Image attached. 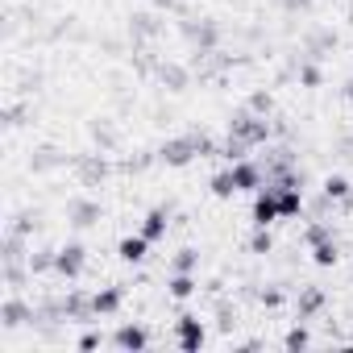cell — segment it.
I'll return each mask as SVG.
<instances>
[{"label": "cell", "instance_id": "1", "mask_svg": "<svg viewBox=\"0 0 353 353\" xmlns=\"http://www.w3.org/2000/svg\"><path fill=\"white\" fill-rule=\"evenodd\" d=\"M200 150H208V141H200V137H174V141L162 145V158H166V166H188Z\"/></svg>", "mask_w": 353, "mask_h": 353}, {"label": "cell", "instance_id": "2", "mask_svg": "<svg viewBox=\"0 0 353 353\" xmlns=\"http://www.w3.org/2000/svg\"><path fill=\"white\" fill-rule=\"evenodd\" d=\"M83 266H88V250H83L79 241H67V245L54 254V270H59L63 279H79Z\"/></svg>", "mask_w": 353, "mask_h": 353}, {"label": "cell", "instance_id": "3", "mask_svg": "<svg viewBox=\"0 0 353 353\" xmlns=\"http://www.w3.org/2000/svg\"><path fill=\"white\" fill-rule=\"evenodd\" d=\"M225 174H229V188H233V196H237V192H258V188H262V170H258L254 162H245V158H237V162H233Z\"/></svg>", "mask_w": 353, "mask_h": 353}, {"label": "cell", "instance_id": "4", "mask_svg": "<svg viewBox=\"0 0 353 353\" xmlns=\"http://www.w3.org/2000/svg\"><path fill=\"white\" fill-rule=\"evenodd\" d=\"M283 212H279V188H258L254 196V225H274Z\"/></svg>", "mask_w": 353, "mask_h": 353}, {"label": "cell", "instance_id": "5", "mask_svg": "<svg viewBox=\"0 0 353 353\" xmlns=\"http://www.w3.org/2000/svg\"><path fill=\"white\" fill-rule=\"evenodd\" d=\"M233 137L245 141V145H254V141H266V137H270V125H266L262 117H250V112H245V117L233 121Z\"/></svg>", "mask_w": 353, "mask_h": 353}, {"label": "cell", "instance_id": "6", "mask_svg": "<svg viewBox=\"0 0 353 353\" xmlns=\"http://www.w3.org/2000/svg\"><path fill=\"white\" fill-rule=\"evenodd\" d=\"M200 345H204V324H200L196 316H183V320H179V349L196 353Z\"/></svg>", "mask_w": 353, "mask_h": 353}, {"label": "cell", "instance_id": "7", "mask_svg": "<svg viewBox=\"0 0 353 353\" xmlns=\"http://www.w3.org/2000/svg\"><path fill=\"white\" fill-rule=\"evenodd\" d=\"M279 212H283V216H299V212H303V192H299L295 183H283V188H279Z\"/></svg>", "mask_w": 353, "mask_h": 353}, {"label": "cell", "instance_id": "8", "mask_svg": "<svg viewBox=\"0 0 353 353\" xmlns=\"http://www.w3.org/2000/svg\"><path fill=\"white\" fill-rule=\"evenodd\" d=\"M112 341H117L121 349H145V345H150V336H145V328H137V324H121Z\"/></svg>", "mask_w": 353, "mask_h": 353}, {"label": "cell", "instance_id": "9", "mask_svg": "<svg viewBox=\"0 0 353 353\" xmlns=\"http://www.w3.org/2000/svg\"><path fill=\"white\" fill-rule=\"evenodd\" d=\"M145 250H150V237H145V233H137V237H125V241L117 245V254H121L125 262H141V258H145Z\"/></svg>", "mask_w": 353, "mask_h": 353}, {"label": "cell", "instance_id": "10", "mask_svg": "<svg viewBox=\"0 0 353 353\" xmlns=\"http://www.w3.org/2000/svg\"><path fill=\"white\" fill-rule=\"evenodd\" d=\"M117 307H121V291H117V287H104V291L92 295V312H96V316H112Z\"/></svg>", "mask_w": 353, "mask_h": 353}, {"label": "cell", "instance_id": "11", "mask_svg": "<svg viewBox=\"0 0 353 353\" xmlns=\"http://www.w3.org/2000/svg\"><path fill=\"white\" fill-rule=\"evenodd\" d=\"M141 233H145L150 241L166 237V208H150V212H145V221H141Z\"/></svg>", "mask_w": 353, "mask_h": 353}, {"label": "cell", "instance_id": "12", "mask_svg": "<svg viewBox=\"0 0 353 353\" xmlns=\"http://www.w3.org/2000/svg\"><path fill=\"white\" fill-rule=\"evenodd\" d=\"M349 192H353V183L345 179V174H328L324 179V196L328 200H349Z\"/></svg>", "mask_w": 353, "mask_h": 353}, {"label": "cell", "instance_id": "13", "mask_svg": "<svg viewBox=\"0 0 353 353\" xmlns=\"http://www.w3.org/2000/svg\"><path fill=\"white\" fill-rule=\"evenodd\" d=\"M96 216H100V204H92V200H75L71 204V221L75 225H92Z\"/></svg>", "mask_w": 353, "mask_h": 353}, {"label": "cell", "instance_id": "14", "mask_svg": "<svg viewBox=\"0 0 353 353\" xmlns=\"http://www.w3.org/2000/svg\"><path fill=\"white\" fill-rule=\"evenodd\" d=\"M192 291H196V279L183 274V270H174V279H170V295H174V299H188Z\"/></svg>", "mask_w": 353, "mask_h": 353}, {"label": "cell", "instance_id": "15", "mask_svg": "<svg viewBox=\"0 0 353 353\" xmlns=\"http://www.w3.org/2000/svg\"><path fill=\"white\" fill-rule=\"evenodd\" d=\"M312 262H316V266H332V262H336V245H332V241L312 245Z\"/></svg>", "mask_w": 353, "mask_h": 353}, {"label": "cell", "instance_id": "16", "mask_svg": "<svg viewBox=\"0 0 353 353\" xmlns=\"http://www.w3.org/2000/svg\"><path fill=\"white\" fill-rule=\"evenodd\" d=\"M320 303H324V291H316V287H307V291L299 295V312H303V316H312Z\"/></svg>", "mask_w": 353, "mask_h": 353}, {"label": "cell", "instance_id": "17", "mask_svg": "<svg viewBox=\"0 0 353 353\" xmlns=\"http://www.w3.org/2000/svg\"><path fill=\"white\" fill-rule=\"evenodd\" d=\"M212 196H221V200H229V196H233L229 174H225V170H221V174H212Z\"/></svg>", "mask_w": 353, "mask_h": 353}, {"label": "cell", "instance_id": "18", "mask_svg": "<svg viewBox=\"0 0 353 353\" xmlns=\"http://www.w3.org/2000/svg\"><path fill=\"white\" fill-rule=\"evenodd\" d=\"M174 270L192 274V270H196V250H179V258H174Z\"/></svg>", "mask_w": 353, "mask_h": 353}, {"label": "cell", "instance_id": "19", "mask_svg": "<svg viewBox=\"0 0 353 353\" xmlns=\"http://www.w3.org/2000/svg\"><path fill=\"white\" fill-rule=\"evenodd\" d=\"M250 250H254V254H266V250H270V233H266V225H258V233H254Z\"/></svg>", "mask_w": 353, "mask_h": 353}, {"label": "cell", "instance_id": "20", "mask_svg": "<svg viewBox=\"0 0 353 353\" xmlns=\"http://www.w3.org/2000/svg\"><path fill=\"white\" fill-rule=\"evenodd\" d=\"M0 316H5V324H21L26 307H21V303H5V312H0Z\"/></svg>", "mask_w": 353, "mask_h": 353}, {"label": "cell", "instance_id": "21", "mask_svg": "<svg viewBox=\"0 0 353 353\" xmlns=\"http://www.w3.org/2000/svg\"><path fill=\"white\" fill-rule=\"evenodd\" d=\"M303 345H307V332L303 328H291L287 332V349H303Z\"/></svg>", "mask_w": 353, "mask_h": 353}, {"label": "cell", "instance_id": "22", "mask_svg": "<svg viewBox=\"0 0 353 353\" xmlns=\"http://www.w3.org/2000/svg\"><path fill=\"white\" fill-rule=\"evenodd\" d=\"M320 241H328V229L324 225H312L307 229V245H320Z\"/></svg>", "mask_w": 353, "mask_h": 353}, {"label": "cell", "instance_id": "23", "mask_svg": "<svg viewBox=\"0 0 353 353\" xmlns=\"http://www.w3.org/2000/svg\"><path fill=\"white\" fill-rule=\"evenodd\" d=\"M250 108H254V112H270V96H266V92H258V96L250 100Z\"/></svg>", "mask_w": 353, "mask_h": 353}, {"label": "cell", "instance_id": "24", "mask_svg": "<svg viewBox=\"0 0 353 353\" xmlns=\"http://www.w3.org/2000/svg\"><path fill=\"white\" fill-rule=\"evenodd\" d=\"M299 79H303L307 88H316V83H320V71H316V67H303V71H299Z\"/></svg>", "mask_w": 353, "mask_h": 353}, {"label": "cell", "instance_id": "25", "mask_svg": "<svg viewBox=\"0 0 353 353\" xmlns=\"http://www.w3.org/2000/svg\"><path fill=\"white\" fill-rule=\"evenodd\" d=\"M262 303H266V307H279V303H283V295H279V291H266V295H262Z\"/></svg>", "mask_w": 353, "mask_h": 353}, {"label": "cell", "instance_id": "26", "mask_svg": "<svg viewBox=\"0 0 353 353\" xmlns=\"http://www.w3.org/2000/svg\"><path fill=\"white\" fill-rule=\"evenodd\" d=\"M345 96H349V100H353V79H349V83H345Z\"/></svg>", "mask_w": 353, "mask_h": 353}]
</instances>
